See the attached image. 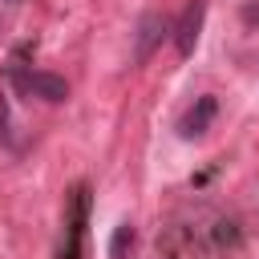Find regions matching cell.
Here are the masks:
<instances>
[{
    "label": "cell",
    "mask_w": 259,
    "mask_h": 259,
    "mask_svg": "<svg viewBox=\"0 0 259 259\" xmlns=\"http://www.w3.org/2000/svg\"><path fill=\"white\" fill-rule=\"evenodd\" d=\"M61 247H57V259H85V231H89V186L77 182L69 190V202H65V223H61Z\"/></svg>",
    "instance_id": "1"
},
{
    "label": "cell",
    "mask_w": 259,
    "mask_h": 259,
    "mask_svg": "<svg viewBox=\"0 0 259 259\" xmlns=\"http://www.w3.org/2000/svg\"><path fill=\"white\" fill-rule=\"evenodd\" d=\"M8 81L24 93V97H40V101H65L69 97V85L53 73H40V69H28V65H12L8 69Z\"/></svg>",
    "instance_id": "2"
},
{
    "label": "cell",
    "mask_w": 259,
    "mask_h": 259,
    "mask_svg": "<svg viewBox=\"0 0 259 259\" xmlns=\"http://www.w3.org/2000/svg\"><path fill=\"white\" fill-rule=\"evenodd\" d=\"M202 16H206V4L194 0V4H186V12L178 16V24L170 28V32H174V49H178V57H190V53H194L198 32H202Z\"/></svg>",
    "instance_id": "3"
},
{
    "label": "cell",
    "mask_w": 259,
    "mask_h": 259,
    "mask_svg": "<svg viewBox=\"0 0 259 259\" xmlns=\"http://www.w3.org/2000/svg\"><path fill=\"white\" fill-rule=\"evenodd\" d=\"M170 32V20L166 16H158V12H146L142 20H138V36H134V61L142 65V61H150V53L162 45V36Z\"/></svg>",
    "instance_id": "4"
},
{
    "label": "cell",
    "mask_w": 259,
    "mask_h": 259,
    "mask_svg": "<svg viewBox=\"0 0 259 259\" xmlns=\"http://www.w3.org/2000/svg\"><path fill=\"white\" fill-rule=\"evenodd\" d=\"M214 113H219V101H214L210 93L194 97V105H190V109L182 113V121H178V134H182V138H202V134L210 130Z\"/></svg>",
    "instance_id": "5"
},
{
    "label": "cell",
    "mask_w": 259,
    "mask_h": 259,
    "mask_svg": "<svg viewBox=\"0 0 259 259\" xmlns=\"http://www.w3.org/2000/svg\"><path fill=\"white\" fill-rule=\"evenodd\" d=\"M130 251H134V227L121 223V227L113 231V239H109V259H125Z\"/></svg>",
    "instance_id": "6"
}]
</instances>
